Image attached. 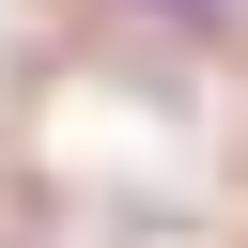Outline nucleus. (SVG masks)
I'll return each mask as SVG.
<instances>
[{"label": "nucleus", "instance_id": "obj_1", "mask_svg": "<svg viewBox=\"0 0 248 248\" xmlns=\"http://www.w3.org/2000/svg\"><path fill=\"white\" fill-rule=\"evenodd\" d=\"M155 16H217V0H155Z\"/></svg>", "mask_w": 248, "mask_h": 248}]
</instances>
